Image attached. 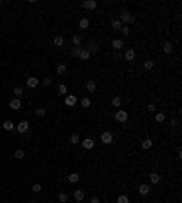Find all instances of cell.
<instances>
[{"mask_svg":"<svg viewBox=\"0 0 182 203\" xmlns=\"http://www.w3.org/2000/svg\"><path fill=\"white\" fill-rule=\"evenodd\" d=\"M66 71H67V65H64V63L57 67V75H66Z\"/></svg>","mask_w":182,"mask_h":203,"instance_id":"29","label":"cell"},{"mask_svg":"<svg viewBox=\"0 0 182 203\" xmlns=\"http://www.w3.org/2000/svg\"><path fill=\"white\" fill-rule=\"evenodd\" d=\"M115 120L120 122V123H126L127 122V111H124V109H119L115 114Z\"/></svg>","mask_w":182,"mask_h":203,"instance_id":"2","label":"cell"},{"mask_svg":"<svg viewBox=\"0 0 182 203\" xmlns=\"http://www.w3.org/2000/svg\"><path fill=\"white\" fill-rule=\"evenodd\" d=\"M113 47H115L117 51H120V49L124 47V40H120V38H115V40H113Z\"/></svg>","mask_w":182,"mask_h":203,"instance_id":"16","label":"cell"},{"mask_svg":"<svg viewBox=\"0 0 182 203\" xmlns=\"http://www.w3.org/2000/svg\"><path fill=\"white\" fill-rule=\"evenodd\" d=\"M153 67H155V62L153 60H146L144 62V69H146V71H151Z\"/></svg>","mask_w":182,"mask_h":203,"instance_id":"28","label":"cell"},{"mask_svg":"<svg viewBox=\"0 0 182 203\" xmlns=\"http://www.w3.org/2000/svg\"><path fill=\"white\" fill-rule=\"evenodd\" d=\"M9 107H11V109H13V111H18V109H20V107H22V102H20V100H18V98H13V100H11V102H9Z\"/></svg>","mask_w":182,"mask_h":203,"instance_id":"6","label":"cell"},{"mask_svg":"<svg viewBox=\"0 0 182 203\" xmlns=\"http://www.w3.org/2000/svg\"><path fill=\"white\" fill-rule=\"evenodd\" d=\"M77 96L75 95H66V98H64V103H66L67 107H73V105H77Z\"/></svg>","mask_w":182,"mask_h":203,"instance_id":"3","label":"cell"},{"mask_svg":"<svg viewBox=\"0 0 182 203\" xmlns=\"http://www.w3.org/2000/svg\"><path fill=\"white\" fill-rule=\"evenodd\" d=\"M67 180H69V183H78V180H80V174L73 172V174H69V176H67Z\"/></svg>","mask_w":182,"mask_h":203,"instance_id":"20","label":"cell"},{"mask_svg":"<svg viewBox=\"0 0 182 203\" xmlns=\"http://www.w3.org/2000/svg\"><path fill=\"white\" fill-rule=\"evenodd\" d=\"M97 6H98V4L95 2V0H84V4H82L84 9H95Z\"/></svg>","mask_w":182,"mask_h":203,"instance_id":"9","label":"cell"},{"mask_svg":"<svg viewBox=\"0 0 182 203\" xmlns=\"http://www.w3.org/2000/svg\"><path fill=\"white\" fill-rule=\"evenodd\" d=\"M162 49H164V53H166V54H171V53H173V44H171V42H164Z\"/></svg>","mask_w":182,"mask_h":203,"instance_id":"15","label":"cell"},{"mask_svg":"<svg viewBox=\"0 0 182 203\" xmlns=\"http://www.w3.org/2000/svg\"><path fill=\"white\" fill-rule=\"evenodd\" d=\"M120 31H122V34H124V36H127V34H129V27H127V26H124V27L120 29Z\"/></svg>","mask_w":182,"mask_h":203,"instance_id":"41","label":"cell"},{"mask_svg":"<svg viewBox=\"0 0 182 203\" xmlns=\"http://www.w3.org/2000/svg\"><path fill=\"white\" fill-rule=\"evenodd\" d=\"M164 120H166V114H164V112H157V114H155V122H157V123H162Z\"/></svg>","mask_w":182,"mask_h":203,"instance_id":"25","label":"cell"},{"mask_svg":"<svg viewBox=\"0 0 182 203\" xmlns=\"http://www.w3.org/2000/svg\"><path fill=\"white\" fill-rule=\"evenodd\" d=\"M2 127H4V131H13V129H15V123H13L11 120H7V122L2 123Z\"/></svg>","mask_w":182,"mask_h":203,"instance_id":"19","label":"cell"},{"mask_svg":"<svg viewBox=\"0 0 182 203\" xmlns=\"http://www.w3.org/2000/svg\"><path fill=\"white\" fill-rule=\"evenodd\" d=\"M38 83H40V82H38V78L29 76V78H27V82H26V85H27V87H38Z\"/></svg>","mask_w":182,"mask_h":203,"instance_id":"10","label":"cell"},{"mask_svg":"<svg viewBox=\"0 0 182 203\" xmlns=\"http://www.w3.org/2000/svg\"><path fill=\"white\" fill-rule=\"evenodd\" d=\"M86 89H87L89 93H95V91H97V83L93 82V80H87V83H86Z\"/></svg>","mask_w":182,"mask_h":203,"instance_id":"17","label":"cell"},{"mask_svg":"<svg viewBox=\"0 0 182 203\" xmlns=\"http://www.w3.org/2000/svg\"><path fill=\"white\" fill-rule=\"evenodd\" d=\"M73 44H75V46H82V38H80V34H75V36H73Z\"/></svg>","mask_w":182,"mask_h":203,"instance_id":"36","label":"cell"},{"mask_svg":"<svg viewBox=\"0 0 182 203\" xmlns=\"http://www.w3.org/2000/svg\"><path fill=\"white\" fill-rule=\"evenodd\" d=\"M120 58H122L120 53H115V54H113V60H120Z\"/></svg>","mask_w":182,"mask_h":203,"instance_id":"44","label":"cell"},{"mask_svg":"<svg viewBox=\"0 0 182 203\" xmlns=\"http://www.w3.org/2000/svg\"><path fill=\"white\" fill-rule=\"evenodd\" d=\"M17 131H18V132H22V134H24V132H27V131H29V123H27L26 120H22V122L17 125Z\"/></svg>","mask_w":182,"mask_h":203,"instance_id":"5","label":"cell"},{"mask_svg":"<svg viewBox=\"0 0 182 203\" xmlns=\"http://www.w3.org/2000/svg\"><path fill=\"white\" fill-rule=\"evenodd\" d=\"M100 140H102V143H106V145H109V143L113 142V134H111L109 131H104V132H102V134H100Z\"/></svg>","mask_w":182,"mask_h":203,"instance_id":"4","label":"cell"},{"mask_svg":"<svg viewBox=\"0 0 182 203\" xmlns=\"http://www.w3.org/2000/svg\"><path fill=\"white\" fill-rule=\"evenodd\" d=\"M42 190V185L40 183H35V185H33V192H40Z\"/></svg>","mask_w":182,"mask_h":203,"instance_id":"40","label":"cell"},{"mask_svg":"<svg viewBox=\"0 0 182 203\" xmlns=\"http://www.w3.org/2000/svg\"><path fill=\"white\" fill-rule=\"evenodd\" d=\"M0 6H2V0H0Z\"/></svg>","mask_w":182,"mask_h":203,"instance_id":"46","label":"cell"},{"mask_svg":"<svg viewBox=\"0 0 182 203\" xmlns=\"http://www.w3.org/2000/svg\"><path fill=\"white\" fill-rule=\"evenodd\" d=\"M15 158H17V160H22V158H26V152H24L22 149L15 151Z\"/></svg>","mask_w":182,"mask_h":203,"instance_id":"31","label":"cell"},{"mask_svg":"<svg viewBox=\"0 0 182 203\" xmlns=\"http://www.w3.org/2000/svg\"><path fill=\"white\" fill-rule=\"evenodd\" d=\"M78 27H80V29H87V27H89V20H87V18H80Z\"/></svg>","mask_w":182,"mask_h":203,"instance_id":"21","label":"cell"},{"mask_svg":"<svg viewBox=\"0 0 182 203\" xmlns=\"http://www.w3.org/2000/svg\"><path fill=\"white\" fill-rule=\"evenodd\" d=\"M89 203H100V201H98V196H91V200H89Z\"/></svg>","mask_w":182,"mask_h":203,"instance_id":"43","label":"cell"},{"mask_svg":"<svg viewBox=\"0 0 182 203\" xmlns=\"http://www.w3.org/2000/svg\"><path fill=\"white\" fill-rule=\"evenodd\" d=\"M13 93H15V96L18 98V96H20L22 93H24V89H22V87H13Z\"/></svg>","mask_w":182,"mask_h":203,"instance_id":"37","label":"cell"},{"mask_svg":"<svg viewBox=\"0 0 182 203\" xmlns=\"http://www.w3.org/2000/svg\"><path fill=\"white\" fill-rule=\"evenodd\" d=\"M149 181L153 183V185L160 183V174H159V172H151V174H149Z\"/></svg>","mask_w":182,"mask_h":203,"instance_id":"12","label":"cell"},{"mask_svg":"<svg viewBox=\"0 0 182 203\" xmlns=\"http://www.w3.org/2000/svg\"><path fill=\"white\" fill-rule=\"evenodd\" d=\"M151 145H153V142L149 140V138H144V140H142V143H140V147L144 151H147V149H151Z\"/></svg>","mask_w":182,"mask_h":203,"instance_id":"13","label":"cell"},{"mask_svg":"<svg viewBox=\"0 0 182 203\" xmlns=\"http://www.w3.org/2000/svg\"><path fill=\"white\" fill-rule=\"evenodd\" d=\"M53 44H55L57 47H62V46H64V38L60 36V34H58V36H55V40H53Z\"/></svg>","mask_w":182,"mask_h":203,"instance_id":"27","label":"cell"},{"mask_svg":"<svg viewBox=\"0 0 182 203\" xmlns=\"http://www.w3.org/2000/svg\"><path fill=\"white\" fill-rule=\"evenodd\" d=\"M86 49H87V51H89V53H97L98 49H100V46H98V44H97L95 40H91L89 44H87V47H86Z\"/></svg>","mask_w":182,"mask_h":203,"instance_id":"8","label":"cell"},{"mask_svg":"<svg viewBox=\"0 0 182 203\" xmlns=\"http://www.w3.org/2000/svg\"><path fill=\"white\" fill-rule=\"evenodd\" d=\"M111 27L115 29V31H119V29H122V24H120L119 20H113V22H111Z\"/></svg>","mask_w":182,"mask_h":203,"instance_id":"35","label":"cell"},{"mask_svg":"<svg viewBox=\"0 0 182 203\" xmlns=\"http://www.w3.org/2000/svg\"><path fill=\"white\" fill-rule=\"evenodd\" d=\"M67 200H69V198H67L66 192H60V194H58V201H60V203H66Z\"/></svg>","mask_w":182,"mask_h":203,"instance_id":"34","label":"cell"},{"mask_svg":"<svg viewBox=\"0 0 182 203\" xmlns=\"http://www.w3.org/2000/svg\"><path fill=\"white\" fill-rule=\"evenodd\" d=\"M80 53H82V46H75V47H73V51H71V54H73L75 58L80 56Z\"/></svg>","mask_w":182,"mask_h":203,"instance_id":"24","label":"cell"},{"mask_svg":"<svg viewBox=\"0 0 182 203\" xmlns=\"http://www.w3.org/2000/svg\"><path fill=\"white\" fill-rule=\"evenodd\" d=\"M69 142L73 143V145H77V143H78V142H80V136H78V134H77V132H73V134L69 136Z\"/></svg>","mask_w":182,"mask_h":203,"instance_id":"26","label":"cell"},{"mask_svg":"<svg viewBox=\"0 0 182 203\" xmlns=\"http://www.w3.org/2000/svg\"><path fill=\"white\" fill-rule=\"evenodd\" d=\"M119 22L120 24H133L135 22V15H131V13H127V11H122Z\"/></svg>","mask_w":182,"mask_h":203,"instance_id":"1","label":"cell"},{"mask_svg":"<svg viewBox=\"0 0 182 203\" xmlns=\"http://www.w3.org/2000/svg\"><path fill=\"white\" fill-rule=\"evenodd\" d=\"M89 56H91V53L87 51V49H82V53H80L78 58H80V60H89Z\"/></svg>","mask_w":182,"mask_h":203,"instance_id":"23","label":"cell"},{"mask_svg":"<svg viewBox=\"0 0 182 203\" xmlns=\"http://www.w3.org/2000/svg\"><path fill=\"white\" fill-rule=\"evenodd\" d=\"M117 203H129V198H127L126 194H122V196L117 198Z\"/></svg>","mask_w":182,"mask_h":203,"instance_id":"32","label":"cell"},{"mask_svg":"<svg viewBox=\"0 0 182 203\" xmlns=\"http://www.w3.org/2000/svg\"><path fill=\"white\" fill-rule=\"evenodd\" d=\"M82 147H84V149H87V151H89V149H93V147H95V142H93L91 138H86V140L82 142Z\"/></svg>","mask_w":182,"mask_h":203,"instance_id":"11","label":"cell"},{"mask_svg":"<svg viewBox=\"0 0 182 203\" xmlns=\"http://www.w3.org/2000/svg\"><path fill=\"white\" fill-rule=\"evenodd\" d=\"M80 105L84 107V109H87V107H91V100H89V98H82V100H80Z\"/></svg>","mask_w":182,"mask_h":203,"instance_id":"30","label":"cell"},{"mask_svg":"<svg viewBox=\"0 0 182 203\" xmlns=\"http://www.w3.org/2000/svg\"><path fill=\"white\" fill-rule=\"evenodd\" d=\"M124 58H126L127 62L135 60V51H133V49H127V51H126V54H124Z\"/></svg>","mask_w":182,"mask_h":203,"instance_id":"18","label":"cell"},{"mask_svg":"<svg viewBox=\"0 0 182 203\" xmlns=\"http://www.w3.org/2000/svg\"><path fill=\"white\" fill-rule=\"evenodd\" d=\"M73 198H75L77 201H84V190H82V189H77L75 194H73Z\"/></svg>","mask_w":182,"mask_h":203,"instance_id":"14","label":"cell"},{"mask_svg":"<svg viewBox=\"0 0 182 203\" xmlns=\"http://www.w3.org/2000/svg\"><path fill=\"white\" fill-rule=\"evenodd\" d=\"M80 203H86V201H80Z\"/></svg>","mask_w":182,"mask_h":203,"instance_id":"47","label":"cell"},{"mask_svg":"<svg viewBox=\"0 0 182 203\" xmlns=\"http://www.w3.org/2000/svg\"><path fill=\"white\" fill-rule=\"evenodd\" d=\"M29 203H37V201H29Z\"/></svg>","mask_w":182,"mask_h":203,"instance_id":"45","label":"cell"},{"mask_svg":"<svg viewBox=\"0 0 182 203\" xmlns=\"http://www.w3.org/2000/svg\"><path fill=\"white\" fill-rule=\"evenodd\" d=\"M149 185H147V183H142V185L139 187V194L140 196H147V194H149Z\"/></svg>","mask_w":182,"mask_h":203,"instance_id":"7","label":"cell"},{"mask_svg":"<svg viewBox=\"0 0 182 203\" xmlns=\"http://www.w3.org/2000/svg\"><path fill=\"white\" fill-rule=\"evenodd\" d=\"M111 105L119 109V107L122 105V98H120V96H115V98H113V100H111Z\"/></svg>","mask_w":182,"mask_h":203,"instance_id":"22","label":"cell"},{"mask_svg":"<svg viewBox=\"0 0 182 203\" xmlns=\"http://www.w3.org/2000/svg\"><path fill=\"white\" fill-rule=\"evenodd\" d=\"M155 103H149V105H147V111H149V112H155Z\"/></svg>","mask_w":182,"mask_h":203,"instance_id":"42","label":"cell"},{"mask_svg":"<svg viewBox=\"0 0 182 203\" xmlns=\"http://www.w3.org/2000/svg\"><path fill=\"white\" fill-rule=\"evenodd\" d=\"M37 116H40V118L46 116V109H44V107H38V109H37Z\"/></svg>","mask_w":182,"mask_h":203,"instance_id":"38","label":"cell"},{"mask_svg":"<svg viewBox=\"0 0 182 203\" xmlns=\"http://www.w3.org/2000/svg\"><path fill=\"white\" fill-rule=\"evenodd\" d=\"M42 85H44V87H49V85H51V78H44V80H42Z\"/></svg>","mask_w":182,"mask_h":203,"instance_id":"39","label":"cell"},{"mask_svg":"<svg viewBox=\"0 0 182 203\" xmlns=\"http://www.w3.org/2000/svg\"><path fill=\"white\" fill-rule=\"evenodd\" d=\"M58 93H60V95H67V85L66 83H60V85H58Z\"/></svg>","mask_w":182,"mask_h":203,"instance_id":"33","label":"cell"}]
</instances>
